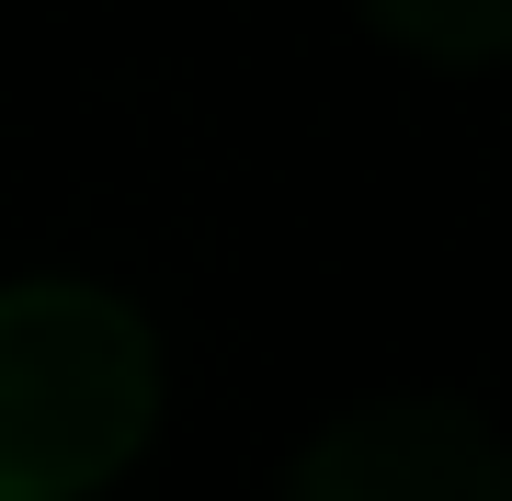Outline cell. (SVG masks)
Listing matches in <instances>:
<instances>
[{
  "label": "cell",
  "mask_w": 512,
  "mask_h": 501,
  "mask_svg": "<svg viewBox=\"0 0 512 501\" xmlns=\"http://www.w3.org/2000/svg\"><path fill=\"white\" fill-rule=\"evenodd\" d=\"M160 433V342L114 285H0V501H92Z\"/></svg>",
  "instance_id": "1"
},
{
  "label": "cell",
  "mask_w": 512,
  "mask_h": 501,
  "mask_svg": "<svg viewBox=\"0 0 512 501\" xmlns=\"http://www.w3.org/2000/svg\"><path fill=\"white\" fill-rule=\"evenodd\" d=\"M285 501H512V467L467 399L399 388L308 433V456L285 467Z\"/></svg>",
  "instance_id": "2"
},
{
  "label": "cell",
  "mask_w": 512,
  "mask_h": 501,
  "mask_svg": "<svg viewBox=\"0 0 512 501\" xmlns=\"http://www.w3.org/2000/svg\"><path fill=\"white\" fill-rule=\"evenodd\" d=\"M365 23L433 69H490L512 46V0H365Z\"/></svg>",
  "instance_id": "3"
}]
</instances>
